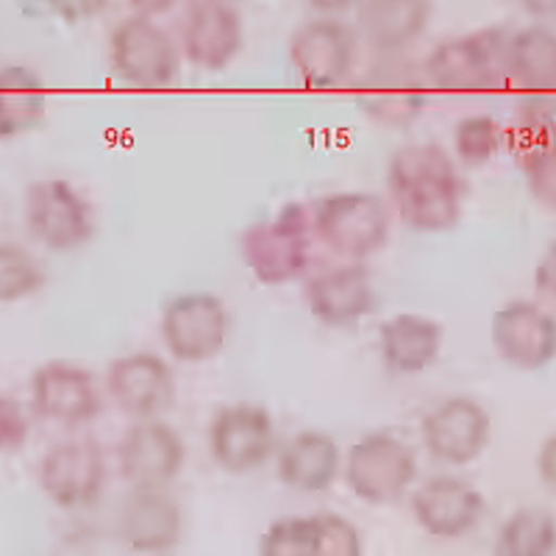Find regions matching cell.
Masks as SVG:
<instances>
[{"label":"cell","instance_id":"6da1fadb","mask_svg":"<svg viewBox=\"0 0 556 556\" xmlns=\"http://www.w3.org/2000/svg\"><path fill=\"white\" fill-rule=\"evenodd\" d=\"M395 215L417 235H443L462 220L465 178L456 159L434 142L404 146L387 165Z\"/></svg>","mask_w":556,"mask_h":556},{"label":"cell","instance_id":"7a4b0ae2","mask_svg":"<svg viewBox=\"0 0 556 556\" xmlns=\"http://www.w3.org/2000/svg\"><path fill=\"white\" fill-rule=\"evenodd\" d=\"M312 237L309 208L304 203H287L270 220L245 228L240 240L242 262L260 285H292L309 270Z\"/></svg>","mask_w":556,"mask_h":556},{"label":"cell","instance_id":"3957f363","mask_svg":"<svg viewBox=\"0 0 556 556\" xmlns=\"http://www.w3.org/2000/svg\"><path fill=\"white\" fill-rule=\"evenodd\" d=\"M392 212L374 192H334L312 208V235L334 256L365 262L390 240Z\"/></svg>","mask_w":556,"mask_h":556},{"label":"cell","instance_id":"277c9868","mask_svg":"<svg viewBox=\"0 0 556 556\" xmlns=\"http://www.w3.org/2000/svg\"><path fill=\"white\" fill-rule=\"evenodd\" d=\"M415 479V451L392 431H370L348 448L345 484L365 504H395L409 493Z\"/></svg>","mask_w":556,"mask_h":556},{"label":"cell","instance_id":"5b68a950","mask_svg":"<svg viewBox=\"0 0 556 556\" xmlns=\"http://www.w3.org/2000/svg\"><path fill=\"white\" fill-rule=\"evenodd\" d=\"M506 37L495 28L443 39L424 62L426 81L443 92H493L506 84Z\"/></svg>","mask_w":556,"mask_h":556},{"label":"cell","instance_id":"8992f818","mask_svg":"<svg viewBox=\"0 0 556 556\" xmlns=\"http://www.w3.org/2000/svg\"><path fill=\"white\" fill-rule=\"evenodd\" d=\"M109 67L128 87L165 89L181 76V51L153 17L131 14L112 28Z\"/></svg>","mask_w":556,"mask_h":556},{"label":"cell","instance_id":"52a82bcc","mask_svg":"<svg viewBox=\"0 0 556 556\" xmlns=\"http://www.w3.org/2000/svg\"><path fill=\"white\" fill-rule=\"evenodd\" d=\"M26 228L48 251H76L96 235V212L76 184L42 178L26 190Z\"/></svg>","mask_w":556,"mask_h":556},{"label":"cell","instance_id":"ba28073f","mask_svg":"<svg viewBox=\"0 0 556 556\" xmlns=\"http://www.w3.org/2000/svg\"><path fill=\"white\" fill-rule=\"evenodd\" d=\"M159 329L173 359L195 365L215 359L226 348L231 315L212 292H184L167 301Z\"/></svg>","mask_w":556,"mask_h":556},{"label":"cell","instance_id":"9c48e42d","mask_svg":"<svg viewBox=\"0 0 556 556\" xmlns=\"http://www.w3.org/2000/svg\"><path fill=\"white\" fill-rule=\"evenodd\" d=\"M106 454L89 437L51 445L39 462V486L53 506L76 513L87 509L106 490Z\"/></svg>","mask_w":556,"mask_h":556},{"label":"cell","instance_id":"30bf717a","mask_svg":"<svg viewBox=\"0 0 556 556\" xmlns=\"http://www.w3.org/2000/svg\"><path fill=\"white\" fill-rule=\"evenodd\" d=\"M359 106L381 126H406L429 103L424 67L401 53H376L359 81Z\"/></svg>","mask_w":556,"mask_h":556},{"label":"cell","instance_id":"8fae6325","mask_svg":"<svg viewBox=\"0 0 556 556\" xmlns=\"http://www.w3.org/2000/svg\"><path fill=\"white\" fill-rule=\"evenodd\" d=\"M187 465V445L159 417L134 420L117 443V470L131 490H165Z\"/></svg>","mask_w":556,"mask_h":556},{"label":"cell","instance_id":"7c38bea8","mask_svg":"<svg viewBox=\"0 0 556 556\" xmlns=\"http://www.w3.org/2000/svg\"><path fill=\"white\" fill-rule=\"evenodd\" d=\"M208 454L226 473H253L276 454V424L260 404H228L208 420Z\"/></svg>","mask_w":556,"mask_h":556},{"label":"cell","instance_id":"4fadbf2b","mask_svg":"<svg viewBox=\"0 0 556 556\" xmlns=\"http://www.w3.org/2000/svg\"><path fill=\"white\" fill-rule=\"evenodd\" d=\"M356 59V34L337 17L304 23L290 39V62L306 89H334L351 76Z\"/></svg>","mask_w":556,"mask_h":556},{"label":"cell","instance_id":"5bb4252c","mask_svg":"<svg viewBox=\"0 0 556 556\" xmlns=\"http://www.w3.org/2000/svg\"><path fill=\"white\" fill-rule=\"evenodd\" d=\"M31 409L48 424L78 429L103 412L96 376L73 362H45L31 376Z\"/></svg>","mask_w":556,"mask_h":556},{"label":"cell","instance_id":"9a60e30c","mask_svg":"<svg viewBox=\"0 0 556 556\" xmlns=\"http://www.w3.org/2000/svg\"><path fill=\"white\" fill-rule=\"evenodd\" d=\"M420 437L437 462L451 468H465L479 459L493 437L490 412L468 395H454L437 404L420 424Z\"/></svg>","mask_w":556,"mask_h":556},{"label":"cell","instance_id":"2e32d148","mask_svg":"<svg viewBox=\"0 0 556 556\" xmlns=\"http://www.w3.org/2000/svg\"><path fill=\"white\" fill-rule=\"evenodd\" d=\"M106 392L131 420L162 417L176 404V374L159 354L137 351L109 362Z\"/></svg>","mask_w":556,"mask_h":556},{"label":"cell","instance_id":"e0dca14e","mask_svg":"<svg viewBox=\"0 0 556 556\" xmlns=\"http://www.w3.org/2000/svg\"><path fill=\"white\" fill-rule=\"evenodd\" d=\"M245 42V23L231 0H192L181 20V56L201 70H223Z\"/></svg>","mask_w":556,"mask_h":556},{"label":"cell","instance_id":"ac0fdd59","mask_svg":"<svg viewBox=\"0 0 556 556\" xmlns=\"http://www.w3.org/2000/svg\"><path fill=\"white\" fill-rule=\"evenodd\" d=\"M262 556H359L356 526L334 513L290 515L273 520L260 538Z\"/></svg>","mask_w":556,"mask_h":556},{"label":"cell","instance_id":"d6986e66","mask_svg":"<svg viewBox=\"0 0 556 556\" xmlns=\"http://www.w3.org/2000/svg\"><path fill=\"white\" fill-rule=\"evenodd\" d=\"M495 354L518 370H543L556 359V317L534 301H509L490 323Z\"/></svg>","mask_w":556,"mask_h":556},{"label":"cell","instance_id":"ffe728a7","mask_svg":"<svg viewBox=\"0 0 556 556\" xmlns=\"http://www.w3.org/2000/svg\"><path fill=\"white\" fill-rule=\"evenodd\" d=\"M412 518L437 540H459L484 518V495L459 476H431L412 495Z\"/></svg>","mask_w":556,"mask_h":556},{"label":"cell","instance_id":"44dd1931","mask_svg":"<svg viewBox=\"0 0 556 556\" xmlns=\"http://www.w3.org/2000/svg\"><path fill=\"white\" fill-rule=\"evenodd\" d=\"M306 306L329 329H351L379 306L374 278L362 262L329 267L306 281Z\"/></svg>","mask_w":556,"mask_h":556},{"label":"cell","instance_id":"7402d4cb","mask_svg":"<svg viewBox=\"0 0 556 556\" xmlns=\"http://www.w3.org/2000/svg\"><path fill=\"white\" fill-rule=\"evenodd\" d=\"M184 534V509L165 490H131L117 513V538L134 554H170Z\"/></svg>","mask_w":556,"mask_h":556},{"label":"cell","instance_id":"603a6c76","mask_svg":"<svg viewBox=\"0 0 556 556\" xmlns=\"http://www.w3.org/2000/svg\"><path fill=\"white\" fill-rule=\"evenodd\" d=\"M434 0H362L356 28L376 53H401L424 37Z\"/></svg>","mask_w":556,"mask_h":556},{"label":"cell","instance_id":"cb8c5ba5","mask_svg":"<svg viewBox=\"0 0 556 556\" xmlns=\"http://www.w3.org/2000/svg\"><path fill=\"white\" fill-rule=\"evenodd\" d=\"M342 468V451L326 431H298L276 454V473L281 484L298 493H326Z\"/></svg>","mask_w":556,"mask_h":556},{"label":"cell","instance_id":"d4e9b609","mask_svg":"<svg viewBox=\"0 0 556 556\" xmlns=\"http://www.w3.org/2000/svg\"><path fill=\"white\" fill-rule=\"evenodd\" d=\"M443 326L426 315H395L381 323L379 351L384 367L395 376L424 374L440 359L443 351Z\"/></svg>","mask_w":556,"mask_h":556},{"label":"cell","instance_id":"484cf974","mask_svg":"<svg viewBox=\"0 0 556 556\" xmlns=\"http://www.w3.org/2000/svg\"><path fill=\"white\" fill-rule=\"evenodd\" d=\"M506 84L531 92H556V31L545 26L520 28L506 37Z\"/></svg>","mask_w":556,"mask_h":556},{"label":"cell","instance_id":"4316f807","mask_svg":"<svg viewBox=\"0 0 556 556\" xmlns=\"http://www.w3.org/2000/svg\"><path fill=\"white\" fill-rule=\"evenodd\" d=\"M48 106L42 78L28 67H0V139L39 126Z\"/></svg>","mask_w":556,"mask_h":556},{"label":"cell","instance_id":"83f0119b","mask_svg":"<svg viewBox=\"0 0 556 556\" xmlns=\"http://www.w3.org/2000/svg\"><path fill=\"white\" fill-rule=\"evenodd\" d=\"M498 556H554L556 515L545 506H523L501 526L495 538Z\"/></svg>","mask_w":556,"mask_h":556},{"label":"cell","instance_id":"f1b7e54d","mask_svg":"<svg viewBox=\"0 0 556 556\" xmlns=\"http://www.w3.org/2000/svg\"><path fill=\"white\" fill-rule=\"evenodd\" d=\"M556 148V92H531L518 106L513 128L515 159Z\"/></svg>","mask_w":556,"mask_h":556},{"label":"cell","instance_id":"f546056e","mask_svg":"<svg viewBox=\"0 0 556 556\" xmlns=\"http://www.w3.org/2000/svg\"><path fill=\"white\" fill-rule=\"evenodd\" d=\"M504 142L506 134L493 114H468L454 128V153L462 167L490 165Z\"/></svg>","mask_w":556,"mask_h":556},{"label":"cell","instance_id":"4dcf8cb0","mask_svg":"<svg viewBox=\"0 0 556 556\" xmlns=\"http://www.w3.org/2000/svg\"><path fill=\"white\" fill-rule=\"evenodd\" d=\"M45 287V270L37 256L17 242H0V304H17Z\"/></svg>","mask_w":556,"mask_h":556},{"label":"cell","instance_id":"1f68e13d","mask_svg":"<svg viewBox=\"0 0 556 556\" xmlns=\"http://www.w3.org/2000/svg\"><path fill=\"white\" fill-rule=\"evenodd\" d=\"M518 165L529 184L531 198L548 212H556V148L518 156Z\"/></svg>","mask_w":556,"mask_h":556},{"label":"cell","instance_id":"d6a6232c","mask_svg":"<svg viewBox=\"0 0 556 556\" xmlns=\"http://www.w3.org/2000/svg\"><path fill=\"white\" fill-rule=\"evenodd\" d=\"M31 434V415L23 401L0 392V454H12L26 445Z\"/></svg>","mask_w":556,"mask_h":556},{"label":"cell","instance_id":"836d02e7","mask_svg":"<svg viewBox=\"0 0 556 556\" xmlns=\"http://www.w3.org/2000/svg\"><path fill=\"white\" fill-rule=\"evenodd\" d=\"M109 0H48V9L56 14L59 20H67V23H84V20H92L106 9Z\"/></svg>","mask_w":556,"mask_h":556},{"label":"cell","instance_id":"e575fe53","mask_svg":"<svg viewBox=\"0 0 556 556\" xmlns=\"http://www.w3.org/2000/svg\"><path fill=\"white\" fill-rule=\"evenodd\" d=\"M534 287L540 295L556 301V240L540 256L538 267H534Z\"/></svg>","mask_w":556,"mask_h":556},{"label":"cell","instance_id":"d590c367","mask_svg":"<svg viewBox=\"0 0 556 556\" xmlns=\"http://www.w3.org/2000/svg\"><path fill=\"white\" fill-rule=\"evenodd\" d=\"M538 473L540 481L548 486V493L556 495V434L545 437L538 451Z\"/></svg>","mask_w":556,"mask_h":556},{"label":"cell","instance_id":"8d00e7d4","mask_svg":"<svg viewBox=\"0 0 556 556\" xmlns=\"http://www.w3.org/2000/svg\"><path fill=\"white\" fill-rule=\"evenodd\" d=\"M315 12H320L323 17H337L342 12H351L362 3V0H306Z\"/></svg>","mask_w":556,"mask_h":556},{"label":"cell","instance_id":"74e56055","mask_svg":"<svg viewBox=\"0 0 556 556\" xmlns=\"http://www.w3.org/2000/svg\"><path fill=\"white\" fill-rule=\"evenodd\" d=\"M178 0H128V7L142 17H159V14L170 12Z\"/></svg>","mask_w":556,"mask_h":556},{"label":"cell","instance_id":"f35d334b","mask_svg":"<svg viewBox=\"0 0 556 556\" xmlns=\"http://www.w3.org/2000/svg\"><path fill=\"white\" fill-rule=\"evenodd\" d=\"M531 17H556V0H520Z\"/></svg>","mask_w":556,"mask_h":556},{"label":"cell","instance_id":"ab89813d","mask_svg":"<svg viewBox=\"0 0 556 556\" xmlns=\"http://www.w3.org/2000/svg\"><path fill=\"white\" fill-rule=\"evenodd\" d=\"M231 3H235V0H231Z\"/></svg>","mask_w":556,"mask_h":556}]
</instances>
